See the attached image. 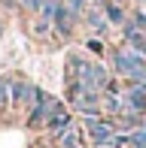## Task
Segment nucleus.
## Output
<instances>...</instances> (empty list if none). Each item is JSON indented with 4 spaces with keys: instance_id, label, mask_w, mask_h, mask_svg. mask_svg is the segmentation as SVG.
<instances>
[{
    "instance_id": "obj_17",
    "label": "nucleus",
    "mask_w": 146,
    "mask_h": 148,
    "mask_svg": "<svg viewBox=\"0 0 146 148\" xmlns=\"http://www.w3.org/2000/svg\"><path fill=\"white\" fill-rule=\"evenodd\" d=\"M134 24H137L140 30H146V3H143L137 12H134Z\"/></svg>"
},
{
    "instance_id": "obj_19",
    "label": "nucleus",
    "mask_w": 146,
    "mask_h": 148,
    "mask_svg": "<svg viewBox=\"0 0 146 148\" xmlns=\"http://www.w3.org/2000/svg\"><path fill=\"white\" fill-rule=\"evenodd\" d=\"M91 3H95V6H101V9H104V3H107V0H91Z\"/></svg>"
},
{
    "instance_id": "obj_1",
    "label": "nucleus",
    "mask_w": 146,
    "mask_h": 148,
    "mask_svg": "<svg viewBox=\"0 0 146 148\" xmlns=\"http://www.w3.org/2000/svg\"><path fill=\"white\" fill-rule=\"evenodd\" d=\"M67 79H79V82L91 85L95 91H107V85L113 82L110 79V70L104 64H97V60L79 55V51H70L67 55Z\"/></svg>"
},
{
    "instance_id": "obj_7",
    "label": "nucleus",
    "mask_w": 146,
    "mask_h": 148,
    "mask_svg": "<svg viewBox=\"0 0 146 148\" xmlns=\"http://www.w3.org/2000/svg\"><path fill=\"white\" fill-rule=\"evenodd\" d=\"M122 36H125V42H128L131 49H137V51L146 49V30H140L134 21H125L122 24Z\"/></svg>"
},
{
    "instance_id": "obj_10",
    "label": "nucleus",
    "mask_w": 146,
    "mask_h": 148,
    "mask_svg": "<svg viewBox=\"0 0 146 148\" xmlns=\"http://www.w3.org/2000/svg\"><path fill=\"white\" fill-rule=\"evenodd\" d=\"M88 24L95 27L97 36H104V33H107V15H104L101 9H91V12H88Z\"/></svg>"
},
{
    "instance_id": "obj_2",
    "label": "nucleus",
    "mask_w": 146,
    "mask_h": 148,
    "mask_svg": "<svg viewBox=\"0 0 146 148\" xmlns=\"http://www.w3.org/2000/svg\"><path fill=\"white\" fill-rule=\"evenodd\" d=\"M140 66H146L143 51L131 49V45H122V49L113 51V70H116L122 79H131V76H134V70H140Z\"/></svg>"
},
{
    "instance_id": "obj_12",
    "label": "nucleus",
    "mask_w": 146,
    "mask_h": 148,
    "mask_svg": "<svg viewBox=\"0 0 146 148\" xmlns=\"http://www.w3.org/2000/svg\"><path fill=\"white\" fill-rule=\"evenodd\" d=\"M9 85H12L9 76H0V109H6V106L12 103L9 100Z\"/></svg>"
},
{
    "instance_id": "obj_3",
    "label": "nucleus",
    "mask_w": 146,
    "mask_h": 148,
    "mask_svg": "<svg viewBox=\"0 0 146 148\" xmlns=\"http://www.w3.org/2000/svg\"><path fill=\"white\" fill-rule=\"evenodd\" d=\"M85 133H88L95 148H110L116 124H113V118H85Z\"/></svg>"
},
{
    "instance_id": "obj_15",
    "label": "nucleus",
    "mask_w": 146,
    "mask_h": 148,
    "mask_svg": "<svg viewBox=\"0 0 146 148\" xmlns=\"http://www.w3.org/2000/svg\"><path fill=\"white\" fill-rule=\"evenodd\" d=\"M131 145L134 148H146V124H140L137 130H131Z\"/></svg>"
},
{
    "instance_id": "obj_21",
    "label": "nucleus",
    "mask_w": 146,
    "mask_h": 148,
    "mask_svg": "<svg viewBox=\"0 0 146 148\" xmlns=\"http://www.w3.org/2000/svg\"><path fill=\"white\" fill-rule=\"evenodd\" d=\"M137 3H146V0H137Z\"/></svg>"
},
{
    "instance_id": "obj_6",
    "label": "nucleus",
    "mask_w": 146,
    "mask_h": 148,
    "mask_svg": "<svg viewBox=\"0 0 146 148\" xmlns=\"http://www.w3.org/2000/svg\"><path fill=\"white\" fill-rule=\"evenodd\" d=\"M70 127H73V118H70V112H67V109L55 112V115H52L49 121H46V130H49V133H52V136H55V139L61 136V133H67Z\"/></svg>"
},
{
    "instance_id": "obj_8",
    "label": "nucleus",
    "mask_w": 146,
    "mask_h": 148,
    "mask_svg": "<svg viewBox=\"0 0 146 148\" xmlns=\"http://www.w3.org/2000/svg\"><path fill=\"white\" fill-rule=\"evenodd\" d=\"M73 12L67 9V6H58V12H55V18H52V24H55V30L61 33V36H70L73 33Z\"/></svg>"
},
{
    "instance_id": "obj_9",
    "label": "nucleus",
    "mask_w": 146,
    "mask_h": 148,
    "mask_svg": "<svg viewBox=\"0 0 146 148\" xmlns=\"http://www.w3.org/2000/svg\"><path fill=\"white\" fill-rule=\"evenodd\" d=\"M104 15H107V21H113V24H125L128 18H125V9L122 6H116V3H104Z\"/></svg>"
},
{
    "instance_id": "obj_11",
    "label": "nucleus",
    "mask_w": 146,
    "mask_h": 148,
    "mask_svg": "<svg viewBox=\"0 0 146 148\" xmlns=\"http://www.w3.org/2000/svg\"><path fill=\"white\" fill-rule=\"evenodd\" d=\"M58 145H61V148H82V145H79V130L70 127L67 133H61V136H58Z\"/></svg>"
},
{
    "instance_id": "obj_20",
    "label": "nucleus",
    "mask_w": 146,
    "mask_h": 148,
    "mask_svg": "<svg viewBox=\"0 0 146 148\" xmlns=\"http://www.w3.org/2000/svg\"><path fill=\"white\" fill-rule=\"evenodd\" d=\"M0 33H3V21H0Z\"/></svg>"
},
{
    "instance_id": "obj_13",
    "label": "nucleus",
    "mask_w": 146,
    "mask_h": 148,
    "mask_svg": "<svg viewBox=\"0 0 146 148\" xmlns=\"http://www.w3.org/2000/svg\"><path fill=\"white\" fill-rule=\"evenodd\" d=\"M110 148H131V133H113V139H110Z\"/></svg>"
},
{
    "instance_id": "obj_18",
    "label": "nucleus",
    "mask_w": 146,
    "mask_h": 148,
    "mask_svg": "<svg viewBox=\"0 0 146 148\" xmlns=\"http://www.w3.org/2000/svg\"><path fill=\"white\" fill-rule=\"evenodd\" d=\"M18 3H22L24 9H31V12H40L46 6V0H18Z\"/></svg>"
},
{
    "instance_id": "obj_5",
    "label": "nucleus",
    "mask_w": 146,
    "mask_h": 148,
    "mask_svg": "<svg viewBox=\"0 0 146 148\" xmlns=\"http://www.w3.org/2000/svg\"><path fill=\"white\" fill-rule=\"evenodd\" d=\"M125 97V112H137V115H146V88L143 85H128L122 91Z\"/></svg>"
},
{
    "instance_id": "obj_22",
    "label": "nucleus",
    "mask_w": 146,
    "mask_h": 148,
    "mask_svg": "<svg viewBox=\"0 0 146 148\" xmlns=\"http://www.w3.org/2000/svg\"><path fill=\"white\" fill-rule=\"evenodd\" d=\"M143 58H146V49H143Z\"/></svg>"
},
{
    "instance_id": "obj_16",
    "label": "nucleus",
    "mask_w": 146,
    "mask_h": 148,
    "mask_svg": "<svg viewBox=\"0 0 146 148\" xmlns=\"http://www.w3.org/2000/svg\"><path fill=\"white\" fill-rule=\"evenodd\" d=\"M85 45H88V51H91V55H104V42H101V36H91Z\"/></svg>"
},
{
    "instance_id": "obj_4",
    "label": "nucleus",
    "mask_w": 146,
    "mask_h": 148,
    "mask_svg": "<svg viewBox=\"0 0 146 148\" xmlns=\"http://www.w3.org/2000/svg\"><path fill=\"white\" fill-rule=\"evenodd\" d=\"M9 100H12V106H34L37 103V88L31 82H24V79H12V85H9Z\"/></svg>"
},
{
    "instance_id": "obj_14",
    "label": "nucleus",
    "mask_w": 146,
    "mask_h": 148,
    "mask_svg": "<svg viewBox=\"0 0 146 148\" xmlns=\"http://www.w3.org/2000/svg\"><path fill=\"white\" fill-rule=\"evenodd\" d=\"M58 6H61V0H46V6L40 9V18H46V21H52L58 12Z\"/></svg>"
}]
</instances>
